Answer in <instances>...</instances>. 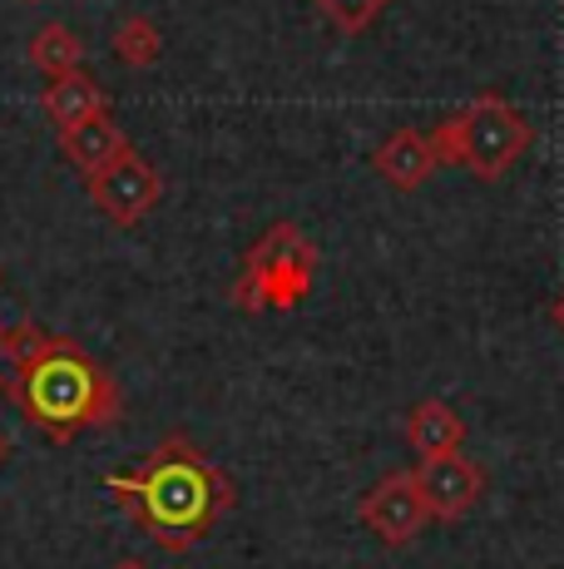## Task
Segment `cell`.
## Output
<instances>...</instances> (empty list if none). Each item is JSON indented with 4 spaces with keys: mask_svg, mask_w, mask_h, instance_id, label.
Instances as JSON below:
<instances>
[{
    "mask_svg": "<svg viewBox=\"0 0 564 569\" xmlns=\"http://www.w3.org/2000/svg\"><path fill=\"white\" fill-rule=\"evenodd\" d=\"M0 387H6V377H0Z\"/></svg>",
    "mask_w": 564,
    "mask_h": 569,
    "instance_id": "20",
    "label": "cell"
},
{
    "mask_svg": "<svg viewBox=\"0 0 564 569\" xmlns=\"http://www.w3.org/2000/svg\"><path fill=\"white\" fill-rule=\"evenodd\" d=\"M114 569H149V565H144V560H119Z\"/></svg>",
    "mask_w": 564,
    "mask_h": 569,
    "instance_id": "18",
    "label": "cell"
},
{
    "mask_svg": "<svg viewBox=\"0 0 564 569\" xmlns=\"http://www.w3.org/2000/svg\"><path fill=\"white\" fill-rule=\"evenodd\" d=\"M110 490L139 516V530L173 555L199 545L209 525L233 506V480L203 461V451L189 436H164L149 451L144 470L110 476Z\"/></svg>",
    "mask_w": 564,
    "mask_h": 569,
    "instance_id": "1",
    "label": "cell"
},
{
    "mask_svg": "<svg viewBox=\"0 0 564 569\" xmlns=\"http://www.w3.org/2000/svg\"><path fill=\"white\" fill-rule=\"evenodd\" d=\"M84 183H90L94 208H100L114 228H139L159 208V199H164V173L139 154V149H129L124 159H114L110 169Z\"/></svg>",
    "mask_w": 564,
    "mask_h": 569,
    "instance_id": "5",
    "label": "cell"
},
{
    "mask_svg": "<svg viewBox=\"0 0 564 569\" xmlns=\"http://www.w3.org/2000/svg\"><path fill=\"white\" fill-rule=\"evenodd\" d=\"M64 347H74V337L46 332L40 322H16V327H6V337H0V362H6L10 371H20V377H26L30 367H40L46 357L64 352Z\"/></svg>",
    "mask_w": 564,
    "mask_h": 569,
    "instance_id": "13",
    "label": "cell"
},
{
    "mask_svg": "<svg viewBox=\"0 0 564 569\" xmlns=\"http://www.w3.org/2000/svg\"><path fill=\"white\" fill-rule=\"evenodd\" d=\"M129 134L114 124L110 114H94V119H84V124H74V129H60V154L64 163H70L80 179H94V173H104L114 159H124L129 154Z\"/></svg>",
    "mask_w": 564,
    "mask_h": 569,
    "instance_id": "9",
    "label": "cell"
},
{
    "mask_svg": "<svg viewBox=\"0 0 564 569\" xmlns=\"http://www.w3.org/2000/svg\"><path fill=\"white\" fill-rule=\"evenodd\" d=\"M411 476H416V490H421V500H426L431 520H461L485 490V470L475 461H465L461 451L431 456V461H421Z\"/></svg>",
    "mask_w": 564,
    "mask_h": 569,
    "instance_id": "7",
    "label": "cell"
},
{
    "mask_svg": "<svg viewBox=\"0 0 564 569\" xmlns=\"http://www.w3.org/2000/svg\"><path fill=\"white\" fill-rule=\"evenodd\" d=\"M6 461H10V436L0 431V466H6Z\"/></svg>",
    "mask_w": 564,
    "mask_h": 569,
    "instance_id": "17",
    "label": "cell"
},
{
    "mask_svg": "<svg viewBox=\"0 0 564 569\" xmlns=\"http://www.w3.org/2000/svg\"><path fill=\"white\" fill-rule=\"evenodd\" d=\"M30 64H36L46 80L84 70V40L74 36L70 26H60V20H46V26L30 36Z\"/></svg>",
    "mask_w": 564,
    "mask_h": 569,
    "instance_id": "12",
    "label": "cell"
},
{
    "mask_svg": "<svg viewBox=\"0 0 564 569\" xmlns=\"http://www.w3.org/2000/svg\"><path fill=\"white\" fill-rule=\"evenodd\" d=\"M110 50L124 70H149L164 54V36H159V26L149 16H124L110 36Z\"/></svg>",
    "mask_w": 564,
    "mask_h": 569,
    "instance_id": "14",
    "label": "cell"
},
{
    "mask_svg": "<svg viewBox=\"0 0 564 569\" xmlns=\"http://www.w3.org/2000/svg\"><path fill=\"white\" fill-rule=\"evenodd\" d=\"M40 104H46V114L56 119L60 129H74V124H84V119H94V114H110V94L94 84L90 70H74V74L50 80L46 94H40Z\"/></svg>",
    "mask_w": 564,
    "mask_h": 569,
    "instance_id": "11",
    "label": "cell"
},
{
    "mask_svg": "<svg viewBox=\"0 0 564 569\" xmlns=\"http://www.w3.org/2000/svg\"><path fill=\"white\" fill-rule=\"evenodd\" d=\"M406 441L421 461H431V456H451V451H461V441H465V421L441 397H426V401H416L411 416H406Z\"/></svg>",
    "mask_w": 564,
    "mask_h": 569,
    "instance_id": "10",
    "label": "cell"
},
{
    "mask_svg": "<svg viewBox=\"0 0 564 569\" xmlns=\"http://www.w3.org/2000/svg\"><path fill=\"white\" fill-rule=\"evenodd\" d=\"M530 139H535V129L505 94H475L465 109H455L451 119L431 129L436 159L455 163L481 183H501L530 149Z\"/></svg>",
    "mask_w": 564,
    "mask_h": 569,
    "instance_id": "3",
    "label": "cell"
},
{
    "mask_svg": "<svg viewBox=\"0 0 564 569\" xmlns=\"http://www.w3.org/2000/svg\"><path fill=\"white\" fill-rule=\"evenodd\" d=\"M312 6L328 16V26L338 30V36H366L392 0H312Z\"/></svg>",
    "mask_w": 564,
    "mask_h": 569,
    "instance_id": "15",
    "label": "cell"
},
{
    "mask_svg": "<svg viewBox=\"0 0 564 569\" xmlns=\"http://www.w3.org/2000/svg\"><path fill=\"white\" fill-rule=\"evenodd\" d=\"M16 401L26 411L30 426L50 431V441H70L74 431H94V426H110L124 411L114 377L104 371L94 357L80 352V342L64 347V352L46 357L40 367H30L16 381Z\"/></svg>",
    "mask_w": 564,
    "mask_h": 569,
    "instance_id": "2",
    "label": "cell"
},
{
    "mask_svg": "<svg viewBox=\"0 0 564 569\" xmlns=\"http://www.w3.org/2000/svg\"><path fill=\"white\" fill-rule=\"evenodd\" d=\"M26 6H46V0H26Z\"/></svg>",
    "mask_w": 564,
    "mask_h": 569,
    "instance_id": "19",
    "label": "cell"
},
{
    "mask_svg": "<svg viewBox=\"0 0 564 569\" xmlns=\"http://www.w3.org/2000/svg\"><path fill=\"white\" fill-rule=\"evenodd\" d=\"M356 516H362V525L376 535V540L392 545V550L411 545L431 525V510H426V500H421L411 470H386V476L362 496Z\"/></svg>",
    "mask_w": 564,
    "mask_h": 569,
    "instance_id": "6",
    "label": "cell"
},
{
    "mask_svg": "<svg viewBox=\"0 0 564 569\" xmlns=\"http://www.w3.org/2000/svg\"><path fill=\"white\" fill-rule=\"evenodd\" d=\"M312 272H318V248L302 238L298 223H273L243 258V272L233 282V308L268 312V308H298L312 292Z\"/></svg>",
    "mask_w": 564,
    "mask_h": 569,
    "instance_id": "4",
    "label": "cell"
},
{
    "mask_svg": "<svg viewBox=\"0 0 564 569\" xmlns=\"http://www.w3.org/2000/svg\"><path fill=\"white\" fill-rule=\"evenodd\" d=\"M550 322H555L560 332H564V288L555 292V302H550Z\"/></svg>",
    "mask_w": 564,
    "mask_h": 569,
    "instance_id": "16",
    "label": "cell"
},
{
    "mask_svg": "<svg viewBox=\"0 0 564 569\" xmlns=\"http://www.w3.org/2000/svg\"><path fill=\"white\" fill-rule=\"evenodd\" d=\"M372 169L382 173V183H392L396 193H416L421 183L441 169V159H436V144H431L426 129H396V134H386L382 144H376Z\"/></svg>",
    "mask_w": 564,
    "mask_h": 569,
    "instance_id": "8",
    "label": "cell"
}]
</instances>
